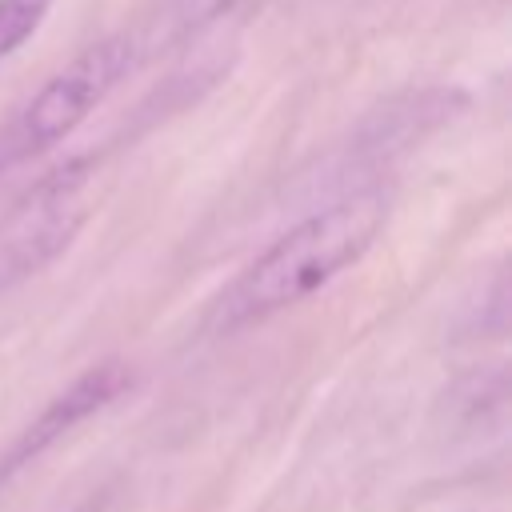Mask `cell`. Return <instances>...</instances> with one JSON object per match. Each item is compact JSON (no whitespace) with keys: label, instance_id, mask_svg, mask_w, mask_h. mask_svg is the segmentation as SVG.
<instances>
[{"label":"cell","instance_id":"1","mask_svg":"<svg viewBox=\"0 0 512 512\" xmlns=\"http://www.w3.org/2000/svg\"><path fill=\"white\" fill-rule=\"evenodd\" d=\"M380 228H384L380 196H352L312 212L308 220L288 228L280 240H272L224 288L212 312V328L236 332L284 308H296L300 300L332 284L344 268H352L376 244Z\"/></svg>","mask_w":512,"mask_h":512},{"label":"cell","instance_id":"2","mask_svg":"<svg viewBox=\"0 0 512 512\" xmlns=\"http://www.w3.org/2000/svg\"><path fill=\"white\" fill-rule=\"evenodd\" d=\"M132 64V40L128 36H104L88 44L80 56H72L60 72H52L8 124H0V172L16 168L44 148L72 136L100 100L116 88V80Z\"/></svg>","mask_w":512,"mask_h":512},{"label":"cell","instance_id":"3","mask_svg":"<svg viewBox=\"0 0 512 512\" xmlns=\"http://www.w3.org/2000/svg\"><path fill=\"white\" fill-rule=\"evenodd\" d=\"M88 164L72 160L48 172L0 228V284L40 272L56 260L88 216Z\"/></svg>","mask_w":512,"mask_h":512},{"label":"cell","instance_id":"4","mask_svg":"<svg viewBox=\"0 0 512 512\" xmlns=\"http://www.w3.org/2000/svg\"><path fill=\"white\" fill-rule=\"evenodd\" d=\"M132 384V368L124 360H104V364H92L88 372H80L64 392H56L44 412L16 436V444L4 452L0 460V484L8 476H16L20 468H28L36 456H44L52 444H60L68 432H76L84 420H92L96 412L112 408Z\"/></svg>","mask_w":512,"mask_h":512},{"label":"cell","instance_id":"5","mask_svg":"<svg viewBox=\"0 0 512 512\" xmlns=\"http://www.w3.org/2000/svg\"><path fill=\"white\" fill-rule=\"evenodd\" d=\"M52 4L56 0H0V60L40 32Z\"/></svg>","mask_w":512,"mask_h":512},{"label":"cell","instance_id":"6","mask_svg":"<svg viewBox=\"0 0 512 512\" xmlns=\"http://www.w3.org/2000/svg\"><path fill=\"white\" fill-rule=\"evenodd\" d=\"M240 0H216V8H236Z\"/></svg>","mask_w":512,"mask_h":512}]
</instances>
